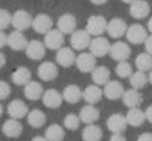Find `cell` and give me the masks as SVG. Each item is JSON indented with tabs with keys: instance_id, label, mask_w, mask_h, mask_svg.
<instances>
[{
	"instance_id": "1",
	"label": "cell",
	"mask_w": 152,
	"mask_h": 141,
	"mask_svg": "<svg viewBox=\"0 0 152 141\" xmlns=\"http://www.w3.org/2000/svg\"><path fill=\"white\" fill-rule=\"evenodd\" d=\"M108 21L104 16L93 15L90 16L86 23V30L91 36H102L107 31L108 28Z\"/></svg>"
},
{
	"instance_id": "2",
	"label": "cell",
	"mask_w": 152,
	"mask_h": 141,
	"mask_svg": "<svg viewBox=\"0 0 152 141\" xmlns=\"http://www.w3.org/2000/svg\"><path fill=\"white\" fill-rule=\"evenodd\" d=\"M126 40L134 45H141L144 44L145 40L148 37V31L143 25L139 23H134L128 26L125 33Z\"/></svg>"
},
{
	"instance_id": "3",
	"label": "cell",
	"mask_w": 152,
	"mask_h": 141,
	"mask_svg": "<svg viewBox=\"0 0 152 141\" xmlns=\"http://www.w3.org/2000/svg\"><path fill=\"white\" fill-rule=\"evenodd\" d=\"M91 40V35L86 29H77L70 35V46L74 50L83 51L89 48Z\"/></svg>"
},
{
	"instance_id": "4",
	"label": "cell",
	"mask_w": 152,
	"mask_h": 141,
	"mask_svg": "<svg viewBox=\"0 0 152 141\" xmlns=\"http://www.w3.org/2000/svg\"><path fill=\"white\" fill-rule=\"evenodd\" d=\"M32 21H33V18L27 10H18L12 15V25L14 26L15 30L24 31L29 27H32Z\"/></svg>"
},
{
	"instance_id": "5",
	"label": "cell",
	"mask_w": 152,
	"mask_h": 141,
	"mask_svg": "<svg viewBox=\"0 0 152 141\" xmlns=\"http://www.w3.org/2000/svg\"><path fill=\"white\" fill-rule=\"evenodd\" d=\"M130 54H132V49L128 46L127 43L117 40L114 44L111 45L110 55L117 62L126 61L130 57Z\"/></svg>"
},
{
	"instance_id": "6",
	"label": "cell",
	"mask_w": 152,
	"mask_h": 141,
	"mask_svg": "<svg viewBox=\"0 0 152 141\" xmlns=\"http://www.w3.org/2000/svg\"><path fill=\"white\" fill-rule=\"evenodd\" d=\"M110 42L104 36H95L92 38L89 46V51L95 57H104L107 54H110Z\"/></svg>"
},
{
	"instance_id": "7",
	"label": "cell",
	"mask_w": 152,
	"mask_h": 141,
	"mask_svg": "<svg viewBox=\"0 0 152 141\" xmlns=\"http://www.w3.org/2000/svg\"><path fill=\"white\" fill-rule=\"evenodd\" d=\"M32 28L39 35H47L53 29V20L47 14H38L33 18Z\"/></svg>"
},
{
	"instance_id": "8",
	"label": "cell",
	"mask_w": 152,
	"mask_h": 141,
	"mask_svg": "<svg viewBox=\"0 0 152 141\" xmlns=\"http://www.w3.org/2000/svg\"><path fill=\"white\" fill-rule=\"evenodd\" d=\"M76 65L82 73H91L96 68V57L90 52H83L77 56Z\"/></svg>"
},
{
	"instance_id": "9",
	"label": "cell",
	"mask_w": 152,
	"mask_h": 141,
	"mask_svg": "<svg viewBox=\"0 0 152 141\" xmlns=\"http://www.w3.org/2000/svg\"><path fill=\"white\" fill-rule=\"evenodd\" d=\"M37 76L39 77L40 80L46 82L53 81L58 76V67L52 61H45L38 65Z\"/></svg>"
},
{
	"instance_id": "10",
	"label": "cell",
	"mask_w": 152,
	"mask_h": 141,
	"mask_svg": "<svg viewBox=\"0 0 152 141\" xmlns=\"http://www.w3.org/2000/svg\"><path fill=\"white\" fill-rule=\"evenodd\" d=\"M44 44L50 50L61 49L64 44V35L59 29H52L47 35H45Z\"/></svg>"
},
{
	"instance_id": "11",
	"label": "cell",
	"mask_w": 152,
	"mask_h": 141,
	"mask_svg": "<svg viewBox=\"0 0 152 141\" xmlns=\"http://www.w3.org/2000/svg\"><path fill=\"white\" fill-rule=\"evenodd\" d=\"M46 49L47 47L45 46L44 43L38 40H32L27 44L25 53H26L27 57L32 60H40L46 55Z\"/></svg>"
},
{
	"instance_id": "12",
	"label": "cell",
	"mask_w": 152,
	"mask_h": 141,
	"mask_svg": "<svg viewBox=\"0 0 152 141\" xmlns=\"http://www.w3.org/2000/svg\"><path fill=\"white\" fill-rule=\"evenodd\" d=\"M127 125L126 116L121 113H113L107 119V128L112 133H123Z\"/></svg>"
},
{
	"instance_id": "13",
	"label": "cell",
	"mask_w": 152,
	"mask_h": 141,
	"mask_svg": "<svg viewBox=\"0 0 152 141\" xmlns=\"http://www.w3.org/2000/svg\"><path fill=\"white\" fill-rule=\"evenodd\" d=\"M102 90H104V95L107 99L111 100V101H116V100L122 98L125 89L121 82L117 80H110L104 86Z\"/></svg>"
},
{
	"instance_id": "14",
	"label": "cell",
	"mask_w": 152,
	"mask_h": 141,
	"mask_svg": "<svg viewBox=\"0 0 152 141\" xmlns=\"http://www.w3.org/2000/svg\"><path fill=\"white\" fill-rule=\"evenodd\" d=\"M42 104L50 109H57L62 105L63 100V95L62 93H59L57 89L50 88L46 90L42 95Z\"/></svg>"
},
{
	"instance_id": "15",
	"label": "cell",
	"mask_w": 152,
	"mask_h": 141,
	"mask_svg": "<svg viewBox=\"0 0 152 141\" xmlns=\"http://www.w3.org/2000/svg\"><path fill=\"white\" fill-rule=\"evenodd\" d=\"M128 26L126 25V22L121 18H113L109 21L107 32L113 38H120L123 35H125L126 30Z\"/></svg>"
},
{
	"instance_id": "16",
	"label": "cell",
	"mask_w": 152,
	"mask_h": 141,
	"mask_svg": "<svg viewBox=\"0 0 152 141\" xmlns=\"http://www.w3.org/2000/svg\"><path fill=\"white\" fill-rule=\"evenodd\" d=\"M77 56L74 50L68 47H62L56 53V62L62 68H70L76 65Z\"/></svg>"
},
{
	"instance_id": "17",
	"label": "cell",
	"mask_w": 152,
	"mask_h": 141,
	"mask_svg": "<svg viewBox=\"0 0 152 141\" xmlns=\"http://www.w3.org/2000/svg\"><path fill=\"white\" fill-rule=\"evenodd\" d=\"M129 14L137 20H142L150 14V5L146 0H136L129 4Z\"/></svg>"
},
{
	"instance_id": "18",
	"label": "cell",
	"mask_w": 152,
	"mask_h": 141,
	"mask_svg": "<svg viewBox=\"0 0 152 141\" xmlns=\"http://www.w3.org/2000/svg\"><path fill=\"white\" fill-rule=\"evenodd\" d=\"M77 27V19L72 14H63L59 17L57 21V29L61 31L63 35H72L76 31Z\"/></svg>"
},
{
	"instance_id": "19",
	"label": "cell",
	"mask_w": 152,
	"mask_h": 141,
	"mask_svg": "<svg viewBox=\"0 0 152 141\" xmlns=\"http://www.w3.org/2000/svg\"><path fill=\"white\" fill-rule=\"evenodd\" d=\"M7 113L10 116V118L21 119L26 116V115H28V106L22 100H12L7 106Z\"/></svg>"
},
{
	"instance_id": "20",
	"label": "cell",
	"mask_w": 152,
	"mask_h": 141,
	"mask_svg": "<svg viewBox=\"0 0 152 141\" xmlns=\"http://www.w3.org/2000/svg\"><path fill=\"white\" fill-rule=\"evenodd\" d=\"M27 44H28V40L22 31L14 30L7 35V46L14 51L25 50Z\"/></svg>"
},
{
	"instance_id": "21",
	"label": "cell",
	"mask_w": 152,
	"mask_h": 141,
	"mask_svg": "<svg viewBox=\"0 0 152 141\" xmlns=\"http://www.w3.org/2000/svg\"><path fill=\"white\" fill-rule=\"evenodd\" d=\"M23 132V126L19 119L10 118L2 125V133L8 138H18Z\"/></svg>"
},
{
	"instance_id": "22",
	"label": "cell",
	"mask_w": 152,
	"mask_h": 141,
	"mask_svg": "<svg viewBox=\"0 0 152 141\" xmlns=\"http://www.w3.org/2000/svg\"><path fill=\"white\" fill-rule=\"evenodd\" d=\"M102 95H104V90L96 84L88 85L83 90V99L89 105H95V104H97L102 100Z\"/></svg>"
},
{
	"instance_id": "23",
	"label": "cell",
	"mask_w": 152,
	"mask_h": 141,
	"mask_svg": "<svg viewBox=\"0 0 152 141\" xmlns=\"http://www.w3.org/2000/svg\"><path fill=\"white\" fill-rule=\"evenodd\" d=\"M122 101L123 104L128 108H138L143 102V95L138 89L130 88L124 91L122 95Z\"/></svg>"
},
{
	"instance_id": "24",
	"label": "cell",
	"mask_w": 152,
	"mask_h": 141,
	"mask_svg": "<svg viewBox=\"0 0 152 141\" xmlns=\"http://www.w3.org/2000/svg\"><path fill=\"white\" fill-rule=\"evenodd\" d=\"M45 90L42 85L37 81H30L24 86V95L30 101H37L42 99Z\"/></svg>"
},
{
	"instance_id": "25",
	"label": "cell",
	"mask_w": 152,
	"mask_h": 141,
	"mask_svg": "<svg viewBox=\"0 0 152 141\" xmlns=\"http://www.w3.org/2000/svg\"><path fill=\"white\" fill-rule=\"evenodd\" d=\"M79 116L82 123L86 125H91L95 121L98 120L99 118V110L96 108L94 105H86L80 110Z\"/></svg>"
},
{
	"instance_id": "26",
	"label": "cell",
	"mask_w": 152,
	"mask_h": 141,
	"mask_svg": "<svg viewBox=\"0 0 152 141\" xmlns=\"http://www.w3.org/2000/svg\"><path fill=\"white\" fill-rule=\"evenodd\" d=\"M63 100L69 104H77L83 98V91L76 84H69L64 87L62 91Z\"/></svg>"
},
{
	"instance_id": "27",
	"label": "cell",
	"mask_w": 152,
	"mask_h": 141,
	"mask_svg": "<svg viewBox=\"0 0 152 141\" xmlns=\"http://www.w3.org/2000/svg\"><path fill=\"white\" fill-rule=\"evenodd\" d=\"M126 120L127 123L132 127L138 128L142 126L146 120V114L145 111L141 110L140 108H130L126 113Z\"/></svg>"
},
{
	"instance_id": "28",
	"label": "cell",
	"mask_w": 152,
	"mask_h": 141,
	"mask_svg": "<svg viewBox=\"0 0 152 141\" xmlns=\"http://www.w3.org/2000/svg\"><path fill=\"white\" fill-rule=\"evenodd\" d=\"M110 76H111L110 70L107 67H104V65L96 67L91 72L92 81L94 82V84L98 85V86H100V85H104V86L110 81Z\"/></svg>"
},
{
	"instance_id": "29",
	"label": "cell",
	"mask_w": 152,
	"mask_h": 141,
	"mask_svg": "<svg viewBox=\"0 0 152 141\" xmlns=\"http://www.w3.org/2000/svg\"><path fill=\"white\" fill-rule=\"evenodd\" d=\"M12 81L18 86H25L31 81V73L26 67H19L12 72Z\"/></svg>"
},
{
	"instance_id": "30",
	"label": "cell",
	"mask_w": 152,
	"mask_h": 141,
	"mask_svg": "<svg viewBox=\"0 0 152 141\" xmlns=\"http://www.w3.org/2000/svg\"><path fill=\"white\" fill-rule=\"evenodd\" d=\"M102 138V131L97 125H87L83 129L82 139L84 141H100Z\"/></svg>"
},
{
	"instance_id": "31",
	"label": "cell",
	"mask_w": 152,
	"mask_h": 141,
	"mask_svg": "<svg viewBox=\"0 0 152 141\" xmlns=\"http://www.w3.org/2000/svg\"><path fill=\"white\" fill-rule=\"evenodd\" d=\"M27 120H28L29 126H31L34 129H38L46 123L47 116L39 109H33L27 115Z\"/></svg>"
},
{
	"instance_id": "32",
	"label": "cell",
	"mask_w": 152,
	"mask_h": 141,
	"mask_svg": "<svg viewBox=\"0 0 152 141\" xmlns=\"http://www.w3.org/2000/svg\"><path fill=\"white\" fill-rule=\"evenodd\" d=\"M45 137L48 141H62L65 137V131L60 125L53 123L46 130Z\"/></svg>"
},
{
	"instance_id": "33",
	"label": "cell",
	"mask_w": 152,
	"mask_h": 141,
	"mask_svg": "<svg viewBox=\"0 0 152 141\" xmlns=\"http://www.w3.org/2000/svg\"><path fill=\"white\" fill-rule=\"evenodd\" d=\"M134 65H136L138 70H142L145 73L150 72L152 70V55L147 52L140 53L136 57Z\"/></svg>"
},
{
	"instance_id": "34",
	"label": "cell",
	"mask_w": 152,
	"mask_h": 141,
	"mask_svg": "<svg viewBox=\"0 0 152 141\" xmlns=\"http://www.w3.org/2000/svg\"><path fill=\"white\" fill-rule=\"evenodd\" d=\"M148 82V76L145 74V72H142V70H137V72L132 73V75L129 77V83L132 87L134 89H138V90L144 88Z\"/></svg>"
},
{
	"instance_id": "35",
	"label": "cell",
	"mask_w": 152,
	"mask_h": 141,
	"mask_svg": "<svg viewBox=\"0 0 152 141\" xmlns=\"http://www.w3.org/2000/svg\"><path fill=\"white\" fill-rule=\"evenodd\" d=\"M115 72L116 75L119 78H129L132 75V67L127 60L126 61H120V62L117 63L116 68H115Z\"/></svg>"
},
{
	"instance_id": "36",
	"label": "cell",
	"mask_w": 152,
	"mask_h": 141,
	"mask_svg": "<svg viewBox=\"0 0 152 141\" xmlns=\"http://www.w3.org/2000/svg\"><path fill=\"white\" fill-rule=\"evenodd\" d=\"M81 123H82V121H81V119H80V116L75 114V113H68L63 119L64 127L67 130H70V131H76V130H78Z\"/></svg>"
},
{
	"instance_id": "37",
	"label": "cell",
	"mask_w": 152,
	"mask_h": 141,
	"mask_svg": "<svg viewBox=\"0 0 152 141\" xmlns=\"http://www.w3.org/2000/svg\"><path fill=\"white\" fill-rule=\"evenodd\" d=\"M12 15H10L8 10L0 8V30H4L12 24Z\"/></svg>"
},
{
	"instance_id": "38",
	"label": "cell",
	"mask_w": 152,
	"mask_h": 141,
	"mask_svg": "<svg viewBox=\"0 0 152 141\" xmlns=\"http://www.w3.org/2000/svg\"><path fill=\"white\" fill-rule=\"evenodd\" d=\"M10 93H12V88L10 84L5 81L0 80V101L7 99L10 95Z\"/></svg>"
},
{
	"instance_id": "39",
	"label": "cell",
	"mask_w": 152,
	"mask_h": 141,
	"mask_svg": "<svg viewBox=\"0 0 152 141\" xmlns=\"http://www.w3.org/2000/svg\"><path fill=\"white\" fill-rule=\"evenodd\" d=\"M144 45H145V50H146V52L152 55V35H148L147 40H145Z\"/></svg>"
},
{
	"instance_id": "40",
	"label": "cell",
	"mask_w": 152,
	"mask_h": 141,
	"mask_svg": "<svg viewBox=\"0 0 152 141\" xmlns=\"http://www.w3.org/2000/svg\"><path fill=\"white\" fill-rule=\"evenodd\" d=\"M110 141H126V138L122 133H113Z\"/></svg>"
},
{
	"instance_id": "41",
	"label": "cell",
	"mask_w": 152,
	"mask_h": 141,
	"mask_svg": "<svg viewBox=\"0 0 152 141\" xmlns=\"http://www.w3.org/2000/svg\"><path fill=\"white\" fill-rule=\"evenodd\" d=\"M7 45V35L4 33L3 30H0V50Z\"/></svg>"
},
{
	"instance_id": "42",
	"label": "cell",
	"mask_w": 152,
	"mask_h": 141,
	"mask_svg": "<svg viewBox=\"0 0 152 141\" xmlns=\"http://www.w3.org/2000/svg\"><path fill=\"white\" fill-rule=\"evenodd\" d=\"M137 141H152V134L151 133H143L138 137Z\"/></svg>"
},
{
	"instance_id": "43",
	"label": "cell",
	"mask_w": 152,
	"mask_h": 141,
	"mask_svg": "<svg viewBox=\"0 0 152 141\" xmlns=\"http://www.w3.org/2000/svg\"><path fill=\"white\" fill-rule=\"evenodd\" d=\"M145 114H146V119L149 123H152V105L148 106V108L145 111Z\"/></svg>"
},
{
	"instance_id": "44",
	"label": "cell",
	"mask_w": 152,
	"mask_h": 141,
	"mask_svg": "<svg viewBox=\"0 0 152 141\" xmlns=\"http://www.w3.org/2000/svg\"><path fill=\"white\" fill-rule=\"evenodd\" d=\"M6 63V58H5V55L3 54V53L0 51V70L2 69V68L5 65Z\"/></svg>"
},
{
	"instance_id": "45",
	"label": "cell",
	"mask_w": 152,
	"mask_h": 141,
	"mask_svg": "<svg viewBox=\"0 0 152 141\" xmlns=\"http://www.w3.org/2000/svg\"><path fill=\"white\" fill-rule=\"evenodd\" d=\"M89 1H90L92 4H94V5H102V4L107 3L108 0H89Z\"/></svg>"
},
{
	"instance_id": "46",
	"label": "cell",
	"mask_w": 152,
	"mask_h": 141,
	"mask_svg": "<svg viewBox=\"0 0 152 141\" xmlns=\"http://www.w3.org/2000/svg\"><path fill=\"white\" fill-rule=\"evenodd\" d=\"M31 141H48L46 137H42V136H35L34 138H32Z\"/></svg>"
},
{
	"instance_id": "47",
	"label": "cell",
	"mask_w": 152,
	"mask_h": 141,
	"mask_svg": "<svg viewBox=\"0 0 152 141\" xmlns=\"http://www.w3.org/2000/svg\"><path fill=\"white\" fill-rule=\"evenodd\" d=\"M147 29H148V31L152 35V17L148 20V23H147Z\"/></svg>"
},
{
	"instance_id": "48",
	"label": "cell",
	"mask_w": 152,
	"mask_h": 141,
	"mask_svg": "<svg viewBox=\"0 0 152 141\" xmlns=\"http://www.w3.org/2000/svg\"><path fill=\"white\" fill-rule=\"evenodd\" d=\"M148 79H149V83L152 85V70L149 72V75H148Z\"/></svg>"
},
{
	"instance_id": "49",
	"label": "cell",
	"mask_w": 152,
	"mask_h": 141,
	"mask_svg": "<svg viewBox=\"0 0 152 141\" xmlns=\"http://www.w3.org/2000/svg\"><path fill=\"white\" fill-rule=\"evenodd\" d=\"M134 1H136V0H122V2H124V3H127V4H132Z\"/></svg>"
},
{
	"instance_id": "50",
	"label": "cell",
	"mask_w": 152,
	"mask_h": 141,
	"mask_svg": "<svg viewBox=\"0 0 152 141\" xmlns=\"http://www.w3.org/2000/svg\"><path fill=\"white\" fill-rule=\"evenodd\" d=\"M2 114H3V107H2V105L0 104V117H1Z\"/></svg>"
}]
</instances>
